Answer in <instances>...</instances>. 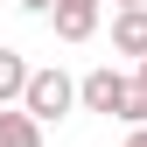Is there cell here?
<instances>
[{"mask_svg":"<svg viewBox=\"0 0 147 147\" xmlns=\"http://www.w3.org/2000/svg\"><path fill=\"white\" fill-rule=\"evenodd\" d=\"M28 77H35V70L14 56V49H0V105H21L28 98Z\"/></svg>","mask_w":147,"mask_h":147,"instance_id":"6","label":"cell"},{"mask_svg":"<svg viewBox=\"0 0 147 147\" xmlns=\"http://www.w3.org/2000/svg\"><path fill=\"white\" fill-rule=\"evenodd\" d=\"M126 84H133V77H119L112 63H98V70L77 84V105H84V112H105V119H112V112H119V98H126Z\"/></svg>","mask_w":147,"mask_h":147,"instance_id":"2","label":"cell"},{"mask_svg":"<svg viewBox=\"0 0 147 147\" xmlns=\"http://www.w3.org/2000/svg\"><path fill=\"white\" fill-rule=\"evenodd\" d=\"M0 147H42V119L28 105H0Z\"/></svg>","mask_w":147,"mask_h":147,"instance_id":"4","label":"cell"},{"mask_svg":"<svg viewBox=\"0 0 147 147\" xmlns=\"http://www.w3.org/2000/svg\"><path fill=\"white\" fill-rule=\"evenodd\" d=\"M119 7H147V0H119Z\"/></svg>","mask_w":147,"mask_h":147,"instance_id":"10","label":"cell"},{"mask_svg":"<svg viewBox=\"0 0 147 147\" xmlns=\"http://www.w3.org/2000/svg\"><path fill=\"white\" fill-rule=\"evenodd\" d=\"M126 147H147V126H133V140H126Z\"/></svg>","mask_w":147,"mask_h":147,"instance_id":"9","label":"cell"},{"mask_svg":"<svg viewBox=\"0 0 147 147\" xmlns=\"http://www.w3.org/2000/svg\"><path fill=\"white\" fill-rule=\"evenodd\" d=\"M112 119H126V126H147V84L133 77V84H126V98H119V112Z\"/></svg>","mask_w":147,"mask_h":147,"instance_id":"7","label":"cell"},{"mask_svg":"<svg viewBox=\"0 0 147 147\" xmlns=\"http://www.w3.org/2000/svg\"><path fill=\"white\" fill-rule=\"evenodd\" d=\"M21 7H28V14H49V7H56V0H21Z\"/></svg>","mask_w":147,"mask_h":147,"instance_id":"8","label":"cell"},{"mask_svg":"<svg viewBox=\"0 0 147 147\" xmlns=\"http://www.w3.org/2000/svg\"><path fill=\"white\" fill-rule=\"evenodd\" d=\"M112 49H119V56H147V7H119V21H112Z\"/></svg>","mask_w":147,"mask_h":147,"instance_id":"5","label":"cell"},{"mask_svg":"<svg viewBox=\"0 0 147 147\" xmlns=\"http://www.w3.org/2000/svg\"><path fill=\"white\" fill-rule=\"evenodd\" d=\"M140 84H147V56H140Z\"/></svg>","mask_w":147,"mask_h":147,"instance_id":"11","label":"cell"},{"mask_svg":"<svg viewBox=\"0 0 147 147\" xmlns=\"http://www.w3.org/2000/svg\"><path fill=\"white\" fill-rule=\"evenodd\" d=\"M21 105H28V112L49 126V119H63L70 105H77V84H70L63 70H35V77H28V98H21Z\"/></svg>","mask_w":147,"mask_h":147,"instance_id":"1","label":"cell"},{"mask_svg":"<svg viewBox=\"0 0 147 147\" xmlns=\"http://www.w3.org/2000/svg\"><path fill=\"white\" fill-rule=\"evenodd\" d=\"M49 21H56L63 42H91V35H98V0H56Z\"/></svg>","mask_w":147,"mask_h":147,"instance_id":"3","label":"cell"}]
</instances>
